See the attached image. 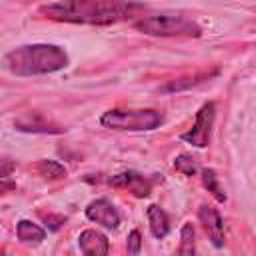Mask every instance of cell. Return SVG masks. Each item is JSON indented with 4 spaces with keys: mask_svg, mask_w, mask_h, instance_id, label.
<instances>
[{
    "mask_svg": "<svg viewBox=\"0 0 256 256\" xmlns=\"http://www.w3.org/2000/svg\"><path fill=\"white\" fill-rule=\"evenodd\" d=\"M142 248V236L138 230H132L128 234V254H140Z\"/></svg>",
    "mask_w": 256,
    "mask_h": 256,
    "instance_id": "obj_18",
    "label": "cell"
},
{
    "mask_svg": "<svg viewBox=\"0 0 256 256\" xmlns=\"http://www.w3.org/2000/svg\"><path fill=\"white\" fill-rule=\"evenodd\" d=\"M134 28L146 36L160 38H200L202 28L196 20L180 12H160L150 14L134 22Z\"/></svg>",
    "mask_w": 256,
    "mask_h": 256,
    "instance_id": "obj_3",
    "label": "cell"
},
{
    "mask_svg": "<svg viewBox=\"0 0 256 256\" xmlns=\"http://www.w3.org/2000/svg\"><path fill=\"white\" fill-rule=\"evenodd\" d=\"M14 126H16V130L28 132V134H62L64 132V128L60 124L48 120L40 112H28V114L20 116L14 122Z\"/></svg>",
    "mask_w": 256,
    "mask_h": 256,
    "instance_id": "obj_8",
    "label": "cell"
},
{
    "mask_svg": "<svg viewBox=\"0 0 256 256\" xmlns=\"http://www.w3.org/2000/svg\"><path fill=\"white\" fill-rule=\"evenodd\" d=\"M138 6L128 0H58L38 8V14L68 24L110 26L132 16Z\"/></svg>",
    "mask_w": 256,
    "mask_h": 256,
    "instance_id": "obj_1",
    "label": "cell"
},
{
    "mask_svg": "<svg viewBox=\"0 0 256 256\" xmlns=\"http://www.w3.org/2000/svg\"><path fill=\"white\" fill-rule=\"evenodd\" d=\"M2 62L14 76H42L64 70L70 58L66 50L56 44H26L10 50Z\"/></svg>",
    "mask_w": 256,
    "mask_h": 256,
    "instance_id": "obj_2",
    "label": "cell"
},
{
    "mask_svg": "<svg viewBox=\"0 0 256 256\" xmlns=\"http://www.w3.org/2000/svg\"><path fill=\"white\" fill-rule=\"evenodd\" d=\"M16 168V162L4 154H0V178H8Z\"/></svg>",
    "mask_w": 256,
    "mask_h": 256,
    "instance_id": "obj_19",
    "label": "cell"
},
{
    "mask_svg": "<svg viewBox=\"0 0 256 256\" xmlns=\"http://www.w3.org/2000/svg\"><path fill=\"white\" fill-rule=\"evenodd\" d=\"M34 170L42 176V178H46V180H62V178H66V168L60 164V162H56V160H38L36 164H34Z\"/></svg>",
    "mask_w": 256,
    "mask_h": 256,
    "instance_id": "obj_14",
    "label": "cell"
},
{
    "mask_svg": "<svg viewBox=\"0 0 256 256\" xmlns=\"http://www.w3.org/2000/svg\"><path fill=\"white\" fill-rule=\"evenodd\" d=\"M146 216H148V224H150V232H152V236L158 238V240L166 238L168 232H170V220H168V214H166L160 206L152 204V206H148Z\"/></svg>",
    "mask_w": 256,
    "mask_h": 256,
    "instance_id": "obj_11",
    "label": "cell"
},
{
    "mask_svg": "<svg viewBox=\"0 0 256 256\" xmlns=\"http://www.w3.org/2000/svg\"><path fill=\"white\" fill-rule=\"evenodd\" d=\"M202 184L206 186V190L218 200V202H226V192H224V188H222V184H220V178H218V174L212 170V168H204L202 170Z\"/></svg>",
    "mask_w": 256,
    "mask_h": 256,
    "instance_id": "obj_15",
    "label": "cell"
},
{
    "mask_svg": "<svg viewBox=\"0 0 256 256\" xmlns=\"http://www.w3.org/2000/svg\"><path fill=\"white\" fill-rule=\"evenodd\" d=\"M196 232H194V226L190 222H186L182 226V232H180V246H178V254H194L196 250Z\"/></svg>",
    "mask_w": 256,
    "mask_h": 256,
    "instance_id": "obj_16",
    "label": "cell"
},
{
    "mask_svg": "<svg viewBox=\"0 0 256 256\" xmlns=\"http://www.w3.org/2000/svg\"><path fill=\"white\" fill-rule=\"evenodd\" d=\"M12 190H16V182L6 180V178H0V196H2V194H8V192H12Z\"/></svg>",
    "mask_w": 256,
    "mask_h": 256,
    "instance_id": "obj_20",
    "label": "cell"
},
{
    "mask_svg": "<svg viewBox=\"0 0 256 256\" xmlns=\"http://www.w3.org/2000/svg\"><path fill=\"white\" fill-rule=\"evenodd\" d=\"M100 124L108 130L118 132H150L164 124V114L160 110H108L102 114Z\"/></svg>",
    "mask_w": 256,
    "mask_h": 256,
    "instance_id": "obj_4",
    "label": "cell"
},
{
    "mask_svg": "<svg viewBox=\"0 0 256 256\" xmlns=\"http://www.w3.org/2000/svg\"><path fill=\"white\" fill-rule=\"evenodd\" d=\"M174 168H176L180 174H184V176H196V174L200 172L198 160H196L194 156H190V154H180V156H176Z\"/></svg>",
    "mask_w": 256,
    "mask_h": 256,
    "instance_id": "obj_17",
    "label": "cell"
},
{
    "mask_svg": "<svg viewBox=\"0 0 256 256\" xmlns=\"http://www.w3.org/2000/svg\"><path fill=\"white\" fill-rule=\"evenodd\" d=\"M86 218L90 222H96L100 224L102 228L106 230H116L120 226V214L116 210V206L106 200V198H98V200H92L88 206H86Z\"/></svg>",
    "mask_w": 256,
    "mask_h": 256,
    "instance_id": "obj_7",
    "label": "cell"
},
{
    "mask_svg": "<svg viewBox=\"0 0 256 256\" xmlns=\"http://www.w3.org/2000/svg\"><path fill=\"white\" fill-rule=\"evenodd\" d=\"M214 122H216V104L214 102H206L198 110L192 128L188 132H184L180 138L186 144H192L194 148H206V146H210V140H212Z\"/></svg>",
    "mask_w": 256,
    "mask_h": 256,
    "instance_id": "obj_5",
    "label": "cell"
},
{
    "mask_svg": "<svg viewBox=\"0 0 256 256\" xmlns=\"http://www.w3.org/2000/svg\"><path fill=\"white\" fill-rule=\"evenodd\" d=\"M16 234H18V240L24 244V246H38L44 242L46 238V232L44 228H40L38 224H34L32 220H20L16 224Z\"/></svg>",
    "mask_w": 256,
    "mask_h": 256,
    "instance_id": "obj_12",
    "label": "cell"
},
{
    "mask_svg": "<svg viewBox=\"0 0 256 256\" xmlns=\"http://www.w3.org/2000/svg\"><path fill=\"white\" fill-rule=\"evenodd\" d=\"M78 246H80L82 254H86V256H104V254L110 252V242H108V238H106L102 232L94 230V228H88V230L80 232V236H78Z\"/></svg>",
    "mask_w": 256,
    "mask_h": 256,
    "instance_id": "obj_10",
    "label": "cell"
},
{
    "mask_svg": "<svg viewBox=\"0 0 256 256\" xmlns=\"http://www.w3.org/2000/svg\"><path fill=\"white\" fill-rule=\"evenodd\" d=\"M218 74H220V68L206 70V72H198V74H194V76H188V78L174 80V82L166 84V86L162 88V92H180V90H188V88H194V86H198V84H202V82H206V80H210V78H214V76H218Z\"/></svg>",
    "mask_w": 256,
    "mask_h": 256,
    "instance_id": "obj_13",
    "label": "cell"
},
{
    "mask_svg": "<svg viewBox=\"0 0 256 256\" xmlns=\"http://www.w3.org/2000/svg\"><path fill=\"white\" fill-rule=\"evenodd\" d=\"M162 182V174H154V176H144L140 172H120L116 176H112L108 180L110 186L120 188V190H128L130 194H134L136 198H148L152 194V188Z\"/></svg>",
    "mask_w": 256,
    "mask_h": 256,
    "instance_id": "obj_6",
    "label": "cell"
},
{
    "mask_svg": "<svg viewBox=\"0 0 256 256\" xmlns=\"http://www.w3.org/2000/svg\"><path fill=\"white\" fill-rule=\"evenodd\" d=\"M198 220H200L202 228L206 230L210 242H212L216 248H222L226 240H224V222H222L220 212H218L216 208L204 204V206H200V210H198Z\"/></svg>",
    "mask_w": 256,
    "mask_h": 256,
    "instance_id": "obj_9",
    "label": "cell"
}]
</instances>
